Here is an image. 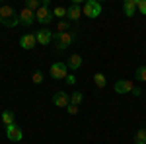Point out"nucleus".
Returning a JSON list of instances; mask_svg holds the SVG:
<instances>
[{
	"mask_svg": "<svg viewBox=\"0 0 146 144\" xmlns=\"http://www.w3.org/2000/svg\"><path fill=\"white\" fill-rule=\"evenodd\" d=\"M31 80H33V84H41V82H43V72H41V70H35Z\"/></svg>",
	"mask_w": 146,
	"mask_h": 144,
	"instance_id": "nucleus-23",
	"label": "nucleus"
},
{
	"mask_svg": "<svg viewBox=\"0 0 146 144\" xmlns=\"http://www.w3.org/2000/svg\"><path fill=\"white\" fill-rule=\"evenodd\" d=\"M135 78H136V80H140V82H146V64H144V66H138V68H136Z\"/></svg>",
	"mask_w": 146,
	"mask_h": 144,
	"instance_id": "nucleus-20",
	"label": "nucleus"
},
{
	"mask_svg": "<svg viewBox=\"0 0 146 144\" xmlns=\"http://www.w3.org/2000/svg\"><path fill=\"white\" fill-rule=\"evenodd\" d=\"M53 18H58V20L68 18V8H64V6H56V8H53Z\"/></svg>",
	"mask_w": 146,
	"mask_h": 144,
	"instance_id": "nucleus-15",
	"label": "nucleus"
},
{
	"mask_svg": "<svg viewBox=\"0 0 146 144\" xmlns=\"http://www.w3.org/2000/svg\"><path fill=\"white\" fill-rule=\"evenodd\" d=\"M35 37H37V43L39 45H49L53 41V31L47 29V27H43V29H39V31L35 33Z\"/></svg>",
	"mask_w": 146,
	"mask_h": 144,
	"instance_id": "nucleus-11",
	"label": "nucleus"
},
{
	"mask_svg": "<svg viewBox=\"0 0 146 144\" xmlns=\"http://www.w3.org/2000/svg\"><path fill=\"white\" fill-rule=\"evenodd\" d=\"M133 88H135V84L131 80H127V78H121V80L115 82V92L117 94H131Z\"/></svg>",
	"mask_w": 146,
	"mask_h": 144,
	"instance_id": "nucleus-7",
	"label": "nucleus"
},
{
	"mask_svg": "<svg viewBox=\"0 0 146 144\" xmlns=\"http://www.w3.org/2000/svg\"><path fill=\"white\" fill-rule=\"evenodd\" d=\"M76 37H78V31H76V29H70L68 33H58V31H55V33H53V41H55L58 51H64L66 47L72 45V41H74Z\"/></svg>",
	"mask_w": 146,
	"mask_h": 144,
	"instance_id": "nucleus-2",
	"label": "nucleus"
},
{
	"mask_svg": "<svg viewBox=\"0 0 146 144\" xmlns=\"http://www.w3.org/2000/svg\"><path fill=\"white\" fill-rule=\"evenodd\" d=\"M136 10L142 16H146V0H136Z\"/></svg>",
	"mask_w": 146,
	"mask_h": 144,
	"instance_id": "nucleus-24",
	"label": "nucleus"
},
{
	"mask_svg": "<svg viewBox=\"0 0 146 144\" xmlns=\"http://www.w3.org/2000/svg\"><path fill=\"white\" fill-rule=\"evenodd\" d=\"M123 12L127 18H133L136 14V0H125L123 2Z\"/></svg>",
	"mask_w": 146,
	"mask_h": 144,
	"instance_id": "nucleus-13",
	"label": "nucleus"
},
{
	"mask_svg": "<svg viewBox=\"0 0 146 144\" xmlns=\"http://www.w3.org/2000/svg\"><path fill=\"white\" fill-rule=\"evenodd\" d=\"M64 80H66V84H68V86H74V84H76V76H74V74H68V76L64 78Z\"/></svg>",
	"mask_w": 146,
	"mask_h": 144,
	"instance_id": "nucleus-26",
	"label": "nucleus"
},
{
	"mask_svg": "<svg viewBox=\"0 0 146 144\" xmlns=\"http://www.w3.org/2000/svg\"><path fill=\"white\" fill-rule=\"evenodd\" d=\"M136 144H146V142H136Z\"/></svg>",
	"mask_w": 146,
	"mask_h": 144,
	"instance_id": "nucleus-28",
	"label": "nucleus"
},
{
	"mask_svg": "<svg viewBox=\"0 0 146 144\" xmlns=\"http://www.w3.org/2000/svg\"><path fill=\"white\" fill-rule=\"evenodd\" d=\"M135 140H136V142H146V129H144V127L136 131V136H135Z\"/></svg>",
	"mask_w": 146,
	"mask_h": 144,
	"instance_id": "nucleus-22",
	"label": "nucleus"
},
{
	"mask_svg": "<svg viewBox=\"0 0 146 144\" xmlns=\"http://www.w3.org/2000/svg\"><path fill=\"white\" fill-rule=\"evenodd\" d=\"M101 12H103V8H101V4L98 2V0H88V2L84 4V16H86V18H90V20L100 18Z\"/></svg>",
	"mask_w": 146,
	"mask_h": 144,
	"instance_id": "nucleus-4",
	"label": "nucleus"
},
{
	"mask_svg": "<svg viewBox=\"0 0 146 144\" xmlns=\"http://www.w3.org/2000/svg\"><path fill=\"white\" fill-rule=\"evenodd\" d=\"M20 23L25 25V27H31L35 23V12L27 10V8H22V12H20Z\"/></svg>",
	"mask_w": 146,
	"mask_h": 144,
	"instance_id": "nucleus-8",
	"label": "nucleus"
},
{
	"mask_svg": "<svg viewBox=\"0 0 146 144\" xmlns=\"http://www.w3.org/2000/svg\"><path fill=\"white\" fill-rule=\"evenodd\" d=\"M20 45H22V49H25V51H31L35 45H37V37H35V33H25L20 37Z\"/></svg>",
	"mask_w": 146,
	"mask_h": 144,
	"instance_id": "nucleus-9",
	"label": "nucleus"
},
{
	"mask_svg": "<svg viewBox=\"0 0 146 144\" xmlns=\"http://www.w3.org/2000/svg\"><path fill=\"white\" fill-rule=\"evenodd\" d=\"M51 76H53V80H64L68 76V64L66 62H53L51 64Z\"/></svg>",
	"mask_w": 146,
	"mask_h": 144,
	"instance_id": "nucleus-5",
	"label": "nucleus"
},
{
	"mask_svg": "<svg viewBox=\"0 0 146 144\" xmlns=\"http://www.w3.org/2000/svg\"><path fill=\"white\" fill-rule=\"evenodd\" d=\"M51 0H43L41 2V8L35 12V20L41 23V25H49L53 22V12H51Z\"/></svg>",
	"mask_w": 146,
	"mask_h": 144,
	"instance_id": "nucleus-3",
	"label": "nucleus"
},
{
	"mask_svg": "<svg viewBox=\"0 0 146 144\" xmlns=\"http://www.w3.org/2000/svg\"><path fill=\"white\" fill-rule=\"evenodd\" d=\"M80 16H82V8H80V2H72L68 6V22H78Z\"/></svg>",
	"mask_w": 146,
	"mask_h": 144,
	"instance_id": "nucleus-12",
	"label": "nucleus"
},
{
	"mask_svg": "<svg viewBox=\"0 0 146 144\" xmlns=\"http://www.w3.org/2000/svg\"><path fill=\"white\" fill-rule=\"evenodd\" d=\"M25 8L31 10V12H37L41 8V2H39V0H27V2H25Z\"/></svg>",
	"mask_w": 146,
	"mask_h": 144,
	"instance_id": "nucleus-21",
	"label": "nucleus"
},
{
	"mask_svg": "<svg viewBox=\"0 0 146 144\" xmlns=\"http://www.w3.org/2000/svg\"><path fill=\"white\" fill-rule=\"evenodd\" d=\"M56 31H58V33H68V31H70V22L60 20V22H58V25H56Z\"/></svg>",
	"mask_w": 146,
	"mask_h": 144,
	"instance_id": "nucleus-19",
	"label": "nucleus"
},
{
	"mask_svg": "<svg viewBox=\"0 0 146 144\" xmlns=\"http://www.w3.org/2000/svg\"><path fill=\"white\" fill-rule=\"evenodd\" d=\"M0 23L6 27H16L20 23V12H16L8 4L0 6Z\"/></svg>",
	"mask_w": 146,
	"mask_h": 144,
	"instance_id": "nucleus-1",
	"label": "nucleus"
},
{
	"mask_svg": "<svg viewBox=\"0 0 146 144\" xmlns=\"http://www.w3.org/2000/svg\"><path fill=\"white\" fill-rule=\"evenodd\" d=\"M82 62H84V58H82V55H78V53L68 56V68H70V70H78V68L82 66Z\"/></svg>",
	"mask_w": 146,
	"mask_h": 144,
	"instance_id": "nucleus-14",
	"label": "nucleus"
},
{
	"mask_svg": "<svg viewBox=\"0 0 146 144\" xmlns=\"http://www.w3.org/2000/svg\"><path fill=\"white\" fill-rule=\"evenodd\" d=\"M14 119H16V115H14V111L10 109H6V111H2V123L8 127V125H14Z\"/></svg>",
	"mask_w": 146,
	"mask_h": 144,
	"instance_id": "nucleus-16",
	"label": "nucleus"
},
{
	"mask_svg": "<svg viewBox=\"0 0 146 144\" xmlns=\"http://www.w3.org/2000/svg\"><path fill=\"white\" fill-rule=\"evenodd\" d=\"M82 100H84V94H82V92H72V94H70V103H72V105H80Z\"/></svg>",
	"mask_w": 146,
	"mask_h": 144,
	"instance_id": "nucleus-18",
	"label": "nucleus"
},
{
	"mask_svg": "<svg viewBox=\"0 0 146 144\" xmlns=\"http://www.w3.org/2000/svg\"><path fill=\"white\" fill-rule=\"evenodd\" d=\"M66 111L70 113V115H78V105H72V103H70V105L66 107Z\"/></svg>",
	"mask_w": 146,
	"mask_h": 144,
	"instance_id": "nucleus-25",
	"label": "nucleus"
},
{
	"mask_svg": "<svg viewBox=\"0 0 146 144\" xmlns=\"http://www.w3.org/2000/svg\"><path fill=\"white\" fill-rule=\"evenodd\" d=\"M53 103H55L56 107H68L70 105V96H68L66 92H56L55 96H53Z\"/></svg>",
	"mask_w": 146,
	"mask_h": 144,
	"instance_id": "nucleus-10",
	"label": "nucleus"
},
{
	"mask_svg": "<svg viewBox=\"0 0 146 144\" xmlns=\"http://www.w3.org/2000/svg\"><path fill=\"white\" fill-rule=\"evenodd\" d=\"M6 136H8V140H12V142H20L23 138V133L18 125H8L6 127Z\"/></svg>",
	"mask_w": 146,
	"mask_h": 144,
	"instance_id": "nucleus-6",
	"label": "nucleus"
},
{
	"mask_svg": "<svg viewBox=\"0 0 146 144\" xmlns=\"http://www.w3.org/2000/svg\"><path fill=\"white\" fill-rule=\"evenodd\" d=\"M94 84H96V88H105V84H107V78L103 76L101 72H98V74L94 76Z\"/></svg>",
	"mask_w": 146,
	"mask_h": 144,
	"instance_id": "nucleus-17",
	"label": "nucleus"
},
{
	"mask_svg": "<svg viewBox=\"0 0 146 144\" xmlns=\"http://www.w3.org/2000/svg\"><path fill=\"white\" fill-rule=\"evenodd\" d=\"M131 94H133L135 98H140V96H142V90H140V88H133V92H131Z\"/></svg>",
	"mask_w": 146,
	"mask_h": 144,
	"instance_id": "nucleus-27",
	"label": "nucleus"
}]
</instances>
